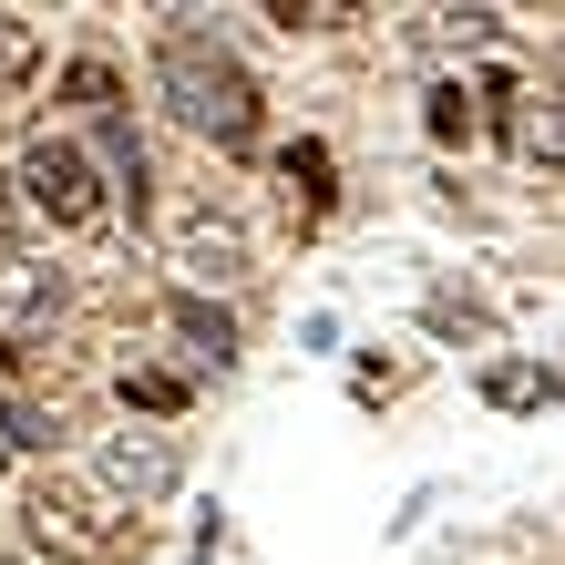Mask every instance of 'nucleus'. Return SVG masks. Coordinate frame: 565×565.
Listing matches in <instances>:
<instances>
[{
	"mask_svg": "<svg viewBox=\"0 0 565 565\" xmlns=\"http://www.w3.org/2000/svg\"><path fill=\"white\" fill-rule=\"evenodd\" d=\"M154 83H164V104H175L185 135H206V145H226V154L257 145V83H247V62L226 52L216 31L175 21V31H164V52H154Z\"/></svg>",
	"mask_w": 565,
	"mask_h": 565,
	"instance_id": "nucleus-1",
	"label": "nucleus"
},
{
	"mask_svg": "<svg viewBox=\"0 0 565 565\" xmlns=\"http://www.w3.org/2000/svg\"><path fill=\"white\" fill-rule=\"evenodd\" d=\"M21 514H31V545H42V555H62V565H104V555H124V545L145 535L135 514L93 504V493H73V483H42Z\"/></svg>",
	"mask_w": 565,
	"mask_h": 565,
	"instance_id": "nucleus-2",
	"label": "nucleus"
},
{
	"mask_svg": "<svg viewBox=\"0 0 565 565\" xmlns=\"http://www.w3.org/2000/svg\"><path fill=\"white\" fill-rule=\"evenodd\" d=\"M21 195H31V216H52V226H93V216H104L93 154H83V145H62V135H42V145L21 154Z\"/></svg>",
	"mask_w": 565,
	"mask_h": 565,
	"instance_id": "nucleus-3",
	"label": "nucleus"
},
{
	"mask_svg": "<svg viewBox=\"0 0 565 565\" xmlns=\"http://www.w3.org/2000/svg\"><path fill=\"white\" fill-rule=\"evenodd\" d=\"M62 268H31V257H0V360H21L31 340H52L62 319Z\"/></svg>",
	"mask_w": 565,
	"mask_h": 565,
	"instance_id": "nucleus-4",
	"label": "nucleus"
},
{
	"mask_svg": "<svg viewBox=\"0 0 565 565\" xmlns=\"http://www.w3.org/2000/svg\"><path fill=\"white\" fill-rule=\"evenodd\" d=\"M175 443H164V431H124V443H104V483L114 493H135V504H164V493H175Z\"/></svg>",
	"mask_w": 565,
	"mask_h": 565,
	"instance_id": "nucleus-5",
	"label": "nucleus"
},
{
	"mask_svg": "<svg viewBox=\"0 0 565 565\" xmlns=\"http://www.w3.org/2000/svg\"><path fill=\"white\" fill-rule=\"evenodd\" d=\"M164 329H175V340L206 360V371H226V360H237V319H226V309H206L195 288H175V298H164Z\"/></svg>",
	"mask_w": 565,
	"mask_h": 565,
	"instance_id": "nucleus-6",
	"label": "nucleus"
},
{
	"mask_svg": "<svg viewBox=\"0 0 565 565\" xmlns=\"http://www.w3.org/2000/svg\"><path fill=\"white\" fill-rule=\"evenodd\" d=\"M175 268H185V278H237V268H247V237H237L226 216H185V226H175Z\"/></svg>",
	"mask_w": 565,
	"mask_h": 565,
	"instance_id": "nucleus-7",
	"label": "nucleus"
},
{
	"mask_svg": "<svg viewBox=\"0 0 565 565\" xmlns=\"http://www.w3.org/2000/svg\"><path fill=\"white\" fill-rule=\"evenodd\" d=\"M278 175H288V206H298V226H319V216H329V145H309V135H298V145L278 154Z\"/></svg>",
	"mask_w": 565,
	"mask_h": 565,
	"instance_id": "nucleus-8",
	"label": "nucleus"
},
{
	"mask_svg": "<svg viewBox=\"0 0 565 565\" xmlns=\"http://www.w3.org/2000/svg\"><path fill=\"white\" fill-rule=\"evenodd\" d=\"M62 104H83L93 124H104V114H124V83H114V62H73V73H62Z\"/></svg>",
	"mask_w": 565,
	"mask_h": 565,
	"instance_id": "nucleus-9",
	"label": "nucleus"
},
{
	"mask_svg": "<svg viewBox=\"0 0 565 565\" xmlns=\"http://www.w3.org/2000/svg\"><path fill=\"white\" fill-rule=\"evenodd\" d=\"M124 412H185V381L175 371H124Z\"/></svg>",
	"mask_w": 565,
	"mask_h": 565,
	"instance_id": "nucleus-10",
	"label": "nucleus"
},
{
	"mask_svg": "<svg viewBox=\"0 0 565 565\" xmlns=\"http://www.w3.org/2000/svg\"><path fill=\"white\" fill-rule=\"evenodd\" d=\"M0 443H31V452H52V443H62V412H42V402H11V412H0Z\"/></svg>",
	"mask_w": 565,
	"mask_h": 565,
	"instance_id": "nucleus-11",
	"label": "nucleus"
},
{
	"mask_svg": "<svg viewBox=\"0 0 565 565\" xmlns=\"http://www.w3.org/2000/svg\"><path fill=\"white\" fill-rule=\"evenodd\" d=\"M431 135H443V145H462V135H473V93H462V83H443V93H431Z\"/></svg>",
	"mask_w": 565,
	"mask_h": 565,
	"instance_id": "nucleus-12",
	"label": "nucleus"
},
{
	"mask_svg": "<svg viewBox=\"0 0 565 565\" xmlns=\"http://www.w3.org/2000/svg\"><path fill=\"white\" fill-rule=\"evenodd\" d=\"M31 62H42V42H31V21H21V11H0V73H11V83H21V73H31Z\"/></svg>",
	"mask_w": 565,
	"mask_h": 565,
	"instance_id": "nucleus-13",
	"label": "nucleus"
},
{
	"mask_svg": "<svg viewBox=\"0 0 565 565\" xmlns=\"http://www.w3.org/2000/svg\"><path fill=\"white\" fill-rule=\"evenodd\" d=\"M483 391H493V402H504V412L545 402V381H535V371H514V360H504V371H483Z\"/></svg>",
	"mask_w": 565,
	"mask_h": 565,
	"instance_id": "nucleus-14",
	"label": "nucleus"
},
{
	"mask_svg": "<svg viewBox=\"0 0 565 565\" xmlns=\"http://www.w3.org/2000/svg\"><path fill=\"white\" fill-rule=\"evenodd\" d=\"M0 257H11V185H0Z\"/></svg>",
	"mask_w": 565,
	"mask_h": 565,
	"instance_id": "nucleus-15",
	"label": "nucleus"
},
{
	"mask_svg": "<svg viewBox=\"0 0 565 565\" xmlns=\"http://www.w3.org/2000/svg\"><path fill=\"white\" fill-rule=\"evenodd\" d=\"M0 452H11V443H0Z\"/></svg>",
	"mask_w": 565,
	"mask_h": 565,
	"instance_id": "nucleus-16",
	"label": "nucleus"
}]
</instances>
